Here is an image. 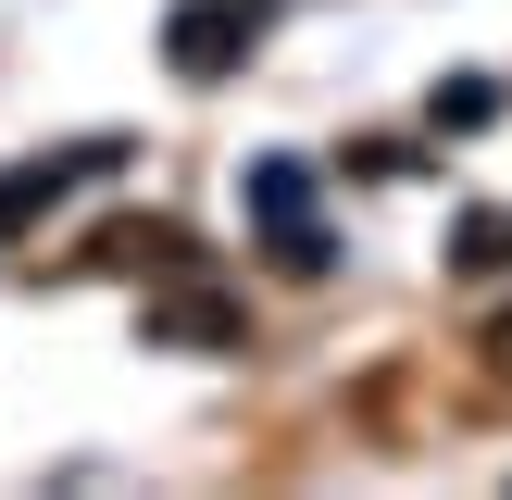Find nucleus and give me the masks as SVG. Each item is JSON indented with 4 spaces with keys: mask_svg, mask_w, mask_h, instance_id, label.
Listing matches in <instances>:
<instances>
[{
    "mask_svg": "<svg viewBox=\"0 0 512 500\" xmlns=\"http://www.w3.org/2000/svg\"><path fill=\"white\" fill-rule=\"evenodd\" d=\"M238 188H250V225H263V250H275L288 275H313V263H325V225H313V163L263 150V163H250Z\"/></svg>",
    "mask_w": 512,
    "mask_h": 500,
    "instance_id": "nucleus-1",
    "label": "nucleus"
},
{
    "mask_svg": "<svg viewBox=\"0 0 512 500\" xmlns=\"http://www.w3.org/2000/svg\"><path fill=\"white\" fill-rule=\"evenodd\" d=\"M425 113H438L450 138H475V125L500 113V88H488V75H438V100H425Z\"/></svg>",
    "mask_w": 512,
    "mask_h": 500,
    "instance_id": "nucleus-6",
    "label": "nucleus"
},
{
    "mask_svg": "<svg viewBox=\"0 0 512 500\" xmlns=\"http://www.w3.org/2000/svg\"><path fill=\"white\" fill-rule=\"evenodd\" d=\"M250 38H263V0H188V13L163 25V63L188 75H225V63H250Z\"/></svg>",
    "mask_w": 512,
    "mask_h": 500,
    "instance_id": "nucleus-2",
    "label": "nucleus"
},
{
    "mask_svg": "<svg viewBox=\"0 0 512 500\" xmlns=\"http://www.w3.org/2000/svg\"><path fill=\"white\" fill-rule=\"evenodd\" d=\"M450 263L463 275H512V213H463L450 225Z\"/></svg>",
    "mask_w": 512,
    "mask_h": 500,
    "instance_id": "nucleus-5",
    "label": "nucleus"
},
{
    "mask_svg": "<svg viewBox=\"0 0 512 500\" xmlns=\"http://www.w3.org/2000/svg\"><path fill=\"white\" fill-rule=\"evenodd\" d=\"M113 163H125V138H75V150H50V163H13V175H0V238H25L75 175H113Z\"/></svg>",
    "mask_w": 512,
    "mask_h": 500,
    "instance_id": "nucleus-3",
    "label": "nucleus"
},
{
    "mask_svg": "<svg viewBox=\"0 0 512 500\" xmlns=\"http://www.w3.org/2000/svg\"><path fill=\"white\" fill-rule=\"evenodd\" d=\"M488 363H500V375H512V313H500V325H488Z\"/></svg>",
    "mask_w": 512,
    "mask_h": 500,
    "instance_id": "nucleus-7",
    "label": "nucleus"
},
{
    "mask_svg": "<svg viewBox=\"0 0 512 500\" xmlns=\"http://www.w3.org/2000/svg\"><path fill=\"white\" fill-rule=\"evenodd\" d=\"M150 338H175V350H225V338H238V300H213V288L150 300Z\"/></svg>",
    "mask_w": 512,
    "mask_h": 500,
    "instance_id": "nucleus-4",
    "label": "nucleus"
}]
</instances>
